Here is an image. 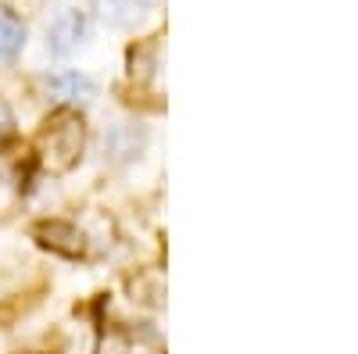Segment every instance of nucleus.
I'll return each mask as SVG.
<instances>
[{
    "label": "nucleus",
    "instance_id": "obj_1",
    "mask_svg": "<svg viewBox=\"0 0 358 354\" xmlns=\"http://www.w3.org/2000/svg\"><path fill=\"white\" fill-rule=\"evenodd\" d=\"M86 151V122L72 108H62L47 118V126L36 133V154L50 175H65L83 161Z\"/></svg>",
    "mask_w": 358,
    "mask_h": 354
},
{
    "label": "nucleus",
    "instance_id": "obj_2",
    "mask_svg": "<svg viewBox=\"0 0 358 354\" xmlns=\"http://www.w3.org/2000/svg\"><path fill=\"white\" fill-rule=\"evenodd\" d=\"M33 236L54 254L62 258H83L86 254V233L76 226V222H65V219H47V222H36Z\"/></svg>",
    "mask_w": 358,
    "mask_h": 354
},
{
    "label": "nucleus",
    "instance_id": "obj_3",
    "mask_svg": "<svg viewBox=\"0 0 358 354\" xmlns=\"http://www.w3.org/2000/svg\"><path fill=\"white\" fill-rule=\"evenodd\" d=\"M143 143H147V133L140 122H115L104 133V158L111 165H129L133 158H140Z\"/></svg>",
    "mask_w": 358,
    "mask_h": 354
},
{
    "label": "nucleus",
    "instance_id": "obj_4",
    "mask_svg": "<svg viewBox=\"0 0 358 354\" xmlns=\"http://www.w3.org/2000/svg\"><path fill=\"white\" fill-rule=\"evenodd\" d=\"M83 36H86V18L79 11H62L47 29V50L57 54V57H65V54H72L83 43Z\"/></svg>",
    "mask_w": 358,
    "mask_h": 354
},
{
    "label": "nucleus",
    "instance_id": "obj_5",
    "mask_svg": "<svg viewBox=\"0 0 358 354\" xmlns=\"http://www.w3.org/2000/svg\"><path fill=\"white\" fill-rule=\"evenodd\" d=\"M25 197V165L11 154H0V219H11Z\"/></svg>",
    "mask_w": 358,
    "mask_h": 354
},
{
    "label": "nucleus",
    "instance_id": "obj_6",
    "mask_svg": "<svg viewBox=\"0 0 358 354\" xmlns=\"http://www.w3.org/2000/svg\"><path fill=\"white\" fill-rule=\"evenodd\" d=\"M147 0H94V11L108 25H129Z\"/></svg>",
    "mask_w": 358,
    "mask_h": 354
},
{
    "label": "nucleus",
    "instance_id": "obj_7",
    "mask_svg": "<svg viewBox=\"0 0 358 354\" xmlns=\"http://www.w3.org/2000/svg\"><path fill=\"white\" fill-rule=\"evenodd\" d=\"M158 72V43H140L129 50V79L133 82H151Z\"/></svg>",
    "mask_w": 358,
    "mask_h": 354
},
{
    "label": "nucleus",
    "instance_id": "obj_8",
    "mask_svg": "<svg viewBox=\"0 0 358 354\" xmlns=\"http://www.w3.org/2000/svg\"><path fill=\"white\" fill-rule=\"evenodd\" d=\"M50 90L65 101H83V97H94V82L79 72H65V75H54L50 79Z\"/></svg>",
    "mask_w": 358,
    "mask_h": 354
},
{
    "label": "nucleus",
    "instance_id": "obj_9",
    "mask_svg": "<svg viewBox=\"0 0 358 354\" xmlns=\"http://www.w3.org/2000/svg\"><path fill=\"white\" fill-rule=\"evenodd\" d=\"M22 43H25L22 22H18L11 11L0 8V57H15V54L22 50Z\"/></svg>",
    "mask_w": 358,
    "mask_h": 354
},
{
    "label": "nucleus",
    "instance_id": "obj_10",
    "mask_svg": "<svg viewBox=\"0 0 358 354\" xmlns=\"http://www.w3.org/2000/svg\"><path fill=\"white\" fill-rule=\"evenodd\" d=\"M11 133H15V111L4 97H0V140H8Z\"/></svg>",
    "mask_w": 358,
    "mask_h": 354
},
{
    "label": "nucleus",
    "instance_id": "obj_11",
    "mask_svg": "<svg viewBox=\"0 0 358 354\" xmlns=\"http://www.w3.org/2000/svg\"><path fill=\"white\" fill-rule=\"evenodd\" d=\"M15 293H18V276H11V272L0 269V301L15 297Z\"/></svg>",
    "mask_w": 358,
    "mask_h": 354
}]
</instances>
